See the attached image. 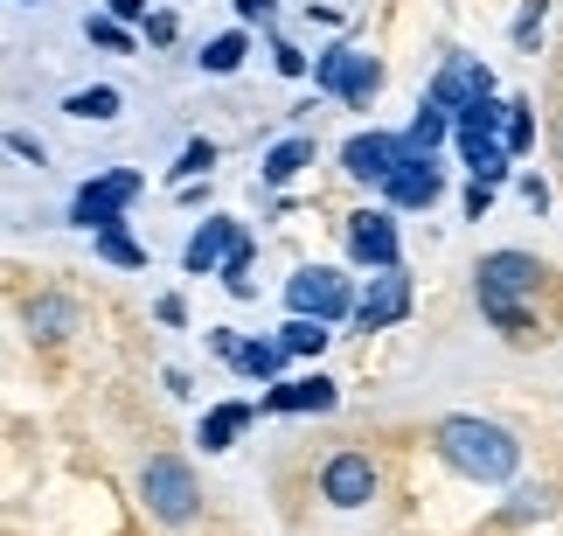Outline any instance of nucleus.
<instances>
[{"mask_svg":"<svg viewBox=\"0 0 563 536\" xmlns=\"http://www.w3.org/2000/svg\"><path fill=\"white\" fill-rule=\"evenodd\" d=\"M487 203H494V182H473V188H466V217L481 223V217H487Z\"/></svg>","mask_w":563,"mask_h":536,"instance_id":"obj_34","label":"nucleus"},{"mask_svg":"<svg viewBox=\"0 0 563 536\" xmlns=\"http://www.w3.org/2000/svg\"><path fill=\"white\" fill-rule=\"evenodd\" d=\"M236 21L244 29H272V0H236Z\"/></svg>","mask_w":563,"mask_h":536,"instance_id":"obj_32","label":"nucleus"},{"mask_svg":"<svg viewBox=\"0 0 563 536\" xmlns=\"http://www.w3.org/2000/svg\"><path fill=\"white\" fill-rule=\"evenodd\" d=\"M63 112H70V119H119V91H112V84L70 91V98H63Z\"/></svg>","mask_w":563,"mask_h":536,"instance_id":"obj_22","label":"nucleus"},{"mask_svg":"<svg viewBox=\"0 0 563 536\" xmlns=\"http://www.w3.org/2000/svg\"><path fill=\"white\" fill-rule=\"evenodd\" d=\"M70 320H77V314L63 307V299H35V307H29V328H35V335H49V341L70 328Z\"/></svg>","mask_w":563,"mask_h":536,"instance_id":"obj_27","label":"nucleus"},{"mask_svg":"<svg viewBox=\"0 0 563 536\" xmlns=\"http://www.w3.org/2000/svg\"><path fill=\"white\" fill-rule=\"evenodd\" d=\"M278 341H286V355H320L334 335H328V320H313V314H292L286 328H278Z\"/></svg>","mask_w":563,"mask_h":536,"instance_id":"obj_18","label":"nucleus"},{"mask_svg":"<svg viewBox=\"0 0 563 536\" xmlns=\"http://www.w3.org/2000/svg\"><path fill=\"white\" fill-rule=\"evenodd\" d=\"M140 495L154 508V523H195V508H202V488H195L188 460H175V453H154L140 467Z\"/></svg>","mask_w":563,"mask_h":536,"instance_id":"obj_2","label":"nucleus"},{"mask_svg":"<svg viewBox=\"0 0 563 536\" xmlns=\"http://www.w3.org/2000/svg\"><path fill=\"white\" fill-rule=\"evenodd\" d=\"M98 259L104 265H125V272H146V251L125 238V223H112V230H98Z\"/></svg>","mask_w":563,"mask_h":536,"instance_id":"obj_23","label":"nucleus"},{"mask_svg":"<svg viewBox=\"0 0 563 536\" xmlns=\"http://www.w3.org/2000/svg\"><path fill=\"white\" fill-rule=\"evenodd\" d=\"M383 91V63L369 50H355V70H349V91H341V105H355V112H369V98Z\"/></svg>","mask_w":563,"mask_h":536,"instance_id":"obj_19","label":"nucleus"},{"mask_svg":"<svg viewBox=\"0 0 563 536\" xmlns=\"http://www.w3.org/2000/svg\"><path fill=\"white\" fill-rule=\"evenodd\" d=\"M244 56H251V35H244V29H230V35H216L209 50H202V70H209V77H230Z\"/></svg>","mask_w":563,"mask_h":536,"instance_id":"obj_21","label":"nucleus"},{"mask_svg":"<svg viewBox=\"0 0 563 536\" xmlns=\"http://www.w3.org/2000/svg\"><path fill=\"white\" fill-rule=\"evenodd\" d=\"M175 29H181L175 14H154V21H146V35H154V42H175Z\"/></svg>","mask_w":563,"mask_h":536,"instance_id":"obj_38","label":"nucleus"},{"mask_svg":"<svg viewBox=\"0 0 563 536\" xmlns=\"http://www.w3.org/2000/svg\"><path fill=\"white\" fill-rule=\"evenodd\" d=\"M251 418H257V404H216V412L202 418V433H195V439H202V453H230L236 433H244Z\"/></svg>","mask_w":563,"mask_h":536,"instance_id":"obj_15","label":"nucleus"},{"mask_svg":"<svg viewBox=\"0 0 563 536\" xmlns=\"http://www.w3.org/2000/svg\"><path fill=\"white\" fill-rule=\"evenodd\" d=\"M543 502H550L543 488H522V495L508 502V523H529V516H543Z\"/></svg>","mask_w":563,"mask_h":536,"instance_id":"obj_31","label":"nucleus"},{"mask_svg":"<svg viewBox=\"0 0 563 536\" xmlns=\"http://www.w3.org/2000/svg\"><path fill=\"white\" fill-rule=\"evenodd\" d=\"M236 370L257 376V383H272L278 370H286V341H244V349H236Z\"/></svg>","mask_w":563,"mask_h":536,"instance_id":"obj_20","label":"nucleus"},{"mask_svg":"<svg viewBox=\"0 0 563 536\" xmlns=\"http://www.w3.org/2000/svg\"><path fill=\"white\" fill-rule=\"evenodd\" d=\"M299 167H313V140H307V133H292V140H278V146H272V154H265V182H272V188H286Z\"/></svg>","mask_w":563,"mask_h":536,"instance_id":"obj_17","label":"nucleus"},{"mask_svg":"<svg viewBox=\"0 0 563 536\" xmlns=\"http://www.w3.org/2000/svg\"><path fill=\"white\" fill-rule=\"evenodd\" d=\"M286 299H292V314H313V320H328V328L355 314V293H349V278H341L334 265L292 272V278H286Z\"/></svg>","mask_w":563,"mask_h":536,"instance_id":"obj_4","label":"nucleus"},{"mask_svg":"<svg viewBox=\"0 0 563 536\" xmlns=\"http://www.w3.org/2000/svg\"><path fill=\"white\" fill-rule=\"evenodd\" d=\"M349 70H355V50H349V42H334V50L328 56H320V91H349Z\"/></svg>","mask_w":563,"mask_h":536,"instance_id":"obj_25","label":"nucleus"},{"mask_svg":"<svg viewBox=\"0 0 563 536\" xmlns=\"http://www.w3.org/2000/svg\"><path fill=\"white\" fill-rule=\"evenodd\" d=\"M481 286H487V293L522 299V293L543 286V265H536L529 251H494V259H481Z\"/></svg>","mask_w":563,"mask_h":536,"instance_id":"obj_12","label":"nucleus"},{"mask_svg":"<svg viewBox=\"0 0 563 536\" xmlns=\"http://www.w3.org/2000/svg\"><path fill=\"white\" fill-rule=\"evenodd\" d=\"M383 196H389V209H431V203H439L445 196V175H439V161H418V154H410L404 167H397V175H389L383 182Z\"/></svg>","mask_w":563,"mask_h":536,"instance_id":"obj_9","label":"nucleus"},{"mask_svg":"<svg viewBox=\"0 0 563 536\" xmlns=\"http://www.w3.org/2000/svg\"><path fill=\"white\" fill-rule=\"evenodd\" d=\"M481 314H487L508 341H529V335H536V314L522 307V299H508V293H487V286H481Z\"/></svg>","mask_w":563,"mask_h":536,"instance_id":"obj_16","label":"nucleus"},{"mask_svg":"<svg viewBox=\"0 0 563 536\" xmlns=\"http://www.w3.org/2000/svg\"><path fill=\"white\" fill-rule=\"evenodd\" d=\"M84 35L104 42V50H133V35H125V21H119V14H91V21H84Z\"/></svg>","mask_w":563,"mask_h":536,"instance_id":"obj_29","label":"nucleus"},{"mask_svg":"<svg viewBox=\"0 0 563 536\" xmlns=\"http://www.w3.org/2000/svg\"><path fill=\"white\" fill-rule=\"evenodd\" d=\"M404 161H410V146H404V140H389V133H355L349 146H341V167H349L355 182H376V188L397 175Z\"/></svg>","mask_w":563,"mask_h":536,"instance_id":"obj_8","label":"nucleus"},{"mask_svg":"<svg viewBox=\"0 0 563 536\" xmlns=\"http://www.w3.org/2000/svg\"><path fill=\"white\" fill-rule=\"evenodd\" d=\"M236 238H244V223L236 217H209L202 230L188 238V251H181V265L195 272V278H209V272H223V259L236 251Z\"/></svg>","mask_w":563,"mask_h":536,"instance_id":"obj_11","label":"nucleus"},{"mask_svg":"<svg viewBox=\"0 0 563 536\" xmlns=\"http://www.w3.org/2000/svg\"><path fill=\"white\" fill-rule=\"evenodd\" d=\"M320 495H328L334 508H369L376 502V467H369V453H334L328 467H320Z\"/></svg>","mask_w":563,"mask_h":536,"instance_id":"obj_7","label":"nucleus"},{"mask_svg":"<svg viewBox=\"0 0 563 536\" xmlns=\"http://www.w3.org/2000/svg\"><path fill=\"white\" fill-rule=\"evenodd\" d=\"M154 314L167 320V328H181V320H188V307H181V299H175V293H167V299H161V307H154Z\"/></svg>","mask_w":563,"mask_h":536,"instance_id":"obj_39","label":"nucleus"},{"mask_svg":"<svg viewBox=\"0 0 563 536\" xmlns=\"http://www.w3.org/2000/svg\"><path fill=\"white\" fill-rule=\"evenodd\" d=\"M522 203L536 209V217H543V209H550V188H543V182H536V175H529V182H522Z\"/></svg>","mask_w":563,"mask_h":536,"instance_id":"obj_37","label":"nucleus"},{"mask_svg":"<svg viewBox=\"0 0 563 536\" xmlns=\"http://www.w3.org/2000/svg\"><path fill=\"white\" fill-rule=\"evenodd\" d=\"M209 349L223 355V362H236V349H244V341H236V328H209Z\"/></svg>","mask_w":563,"mask_h":536,"instance_id":"obj_35","label":"nucleus"},{"mask_svg":"<svg viewBox=\"0 0 563 536\" xmlns=\"http://www.w3.org/2000/svg\"><path fill=\"white\" fill-rule=\"evenodd\" d=\"M209 167H216V140H188V146H181V167H175V175H181V182H202Z\"/></svg>","mask_w":563,"mask_h":536,"instance_id":"obj_28","label":"nucleus"},{"mask_svg":"<svg viewBox=\"0 0 563 536\" xmlns=\"http://www.w3.org/2000/svg\"><path fill=\"white\" fill-rule=\"evenodd\" d=\"M445 133H460V119H452L445 105H431V98H424V105H418V119H410V133H404V146L424 161V154H439V146H445Z\"/></svg>","mask_w":563,"mask_h":536,"instance_id":"obj_14","label":"nucleus"},{"mask_svg":"<svg viewBox=\"0 0 563 536\" xmlns=\"http://www.w3.org/2000/svg\"><path fill=\"white\" fill-rule=\"evenodd\" d=\"M543 42V0H529L522 14H515V50H536Z\"/></svg>","mask_w":563,"mask_h":536,"instance_id":"obj_30","label":"nucleus"},{"mask_svg":"<svg viewBox=\"0 0 563 536\" xmlns=\"http://www.w3.org/2000/svg\"><path fill=\"white\" fill-rule=\"evenodd\" d=\"M216 278H223V286H230L236 299H251V293H257V286H251V230L236 238V251L223 259V272H216Z\"/></svg>","mask_w":563,"mask_h":536,"instance_id":"obj_24","label":"nucleus"},{"mask_svg":"<svg viewBox=\"0 0 563 536\" xmlns=\"http://www.w3.org/2000/svg\"><path fill=\"white\" fill-rule=\"evenodd\" d=\"M404 314H410V278H404V265H389V272L369 278V293L355 299V328L376 335V328H397Z\"/></svg>","mask_w":563,"mask_h":536,"instance_id":"obj_6","label":"nucleus"},{"mask_svg":"<svg viewBox=\"0 0 563 536\" xmlns=\"http://www.w3.org/2000/svg\"><path fill=\"white\" fill-rule=\"evenodd\" d=\"M431 446H439V460L452 467V474L481 481V488H501L515 481V467H522V439L508 433V425L494 418H439V433H431Z\"/></svg>","mask_w":563,"mask_h":536,"instance_id":"obj_1","label":"nucleus"},{"mask_svg":"<svg viewBox=\"0 0 563 536\" xmlns=\"http://www.w3.org/2000/svg\"><path fill=\"white\" fill-rule=\"evenodd\" d=\"M140 188H146L140 167H112V175L84 182L77 203H70V223H77V230H112V223H125V203H133Z\"/></svg>","mask_w":563,"mask_h":536,"instance_id":"obj_3","label":"nucleus"},{"mask_svg":"<svg viewBox=\"0 0 563 536\" xmlns=\"http://www.w3.org/2000/svg\"><path fill=\"white\" fill-rule=\"evenodd\" d=\"M272 63H278V70H286V77H307V56H299L292 42H272Z\"/></svg>","mask_w":563,"mask_h":536,"instance_id":"obj_33","label":"nucleus"},{"mask_svg":"<svg viewBox=\"0 0 563 536\" xmlns=\"http://www.w3.org/2000/svg\"><path fill=\"white\" fill-rule=\"evenodd\" d=\"M349 251L362 265L389 272L397 265V217H389V209H362V217H349Z\"/></svg>","mask_w":563,"mask_h":536,"instance_id":"obj_10","label":"nucleus"},{"mask_svg":"<svg viewBox=\"0 0 563 536\" xmlns=\"http://www.w3.org/2000/svg\"><path fill=\"white\" fill-rule=\"evenodd\" d=\"M8 154H21V161H35V167H42V140H29V133H8Z\"/></svg>","mask_w":563,"mask_h":536,"instance_id":"obj_36","label":"nucleus"},{"mask_svg":"<svg viewBox=\"0 0 563 536\" xmlns=\"http://www.w3.org/2000/svg\"><path fill=\"white\" fill-rule=\"evenodd\" d=\"M431 105H445L452 119L466 112V105H481V98H494V70L487 63H473V56H445L439 63V77H431V91H424Z\"/></svg>","mask_w":563,"mask_h":536,"instance_id":"obj_5","label":"nucleus"},{"mask_svg":"<svg viewBox=\"0 0 563 536\" xmlns=\"http://www.w3.org/2000/svg\"><path fill=\"white\" fill-rule=\"evenodd\" d=\"M529 140H536L529 105H508V119H501V146H508V154H529Z\"/></svg>","mask_w":563,"mask_h":536,"instance_id":"obj_26","label":"nucleus"},{"mask_svg":"<svg viewBox=\"0 0 563 536\" xmlns=\"http://www.w3.org/2000/svg\"><path fill=\"white\" fill-rule=\"evenodd\" d=\"M112 14H119V21H140V14H146V0H112Z\"/></svg>","mask_w":563,"mask_h":536,"instance_id":"obj_40","label":"nucleus"},{"mask_svg":"<svg viewBox=\"0 0 563 536\" xmlns=\"http://www.w3.org/2000/svg\"><path fill=\"white\" fill-rule=\"evenodd\" d=\"M21 8H35V0H21Z\"/></svg>","mask_w":563,"mask_h":536,"instance_id":"obj_41","label":"nucleus"},{"mask_svg":"<svg viewBox=\"0 0 563 536\" xmlns=\"http://www.w3.org/2000/svg\"><path fill=\"white\" fill-rule=\"evenodd\" d=\"M334 404H341V383L328 376H292L265 391V412H334Z\"/></svg>","mask_w":563,"mask_h":536,"instance_id":"obj_13","label":"nucleus"}]
</instances>
